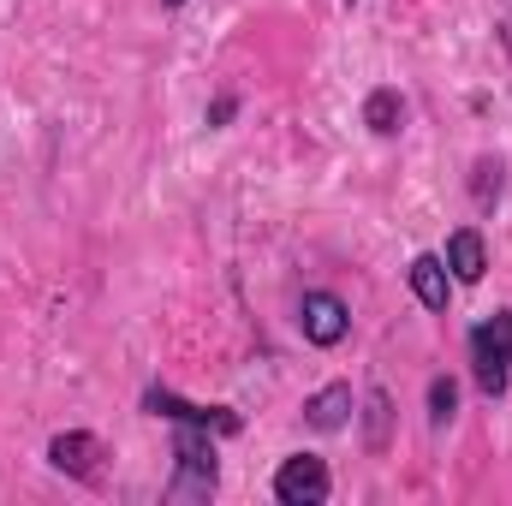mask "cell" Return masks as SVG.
Instances as JSON below:
<instances>
[{"label":"cell","instance_id":"cell-15","mask_svg":"<svg viewBox=\"0 0 512 506\" xmlns=\"http://www.w3.org/2000/svg\"><path fill=\"white\" fill-rule=\"evenodd\" d=\"M161 6H185V0H161Z\"/></svg>","mask_w":512,"mask_h":506},{"label":"cell","instance_id":"cell-7","mask_svg":"<svg viewBox=\"0 0 512 506\" xmlns=\"http://www.w3.org/2000/svg\"><path fill=\"white\" fill-rule=\"evenodd\" d=\"M441 262H447V274H453L459 286H477V280L489 274V245H483V233H477V227L447 233V251H441Z\"/></svg>","mask_w":512,"mask_h":506},{"label":"cell","instance_id":"cell-8","mask_svg":"<svg viewBox=\"0 0 512 506\" xmlns=\"http://www.w3.org/2000/svg\"><path fill=\"white\" fill-rule=\"evenodd\" d=\"M352 411H358V399H352V387H346V381H328L322 393H310V399H304V423H310V429H322V435L346 429V423H352Z\"/></svg>","mask_w":512,"mask_h":506},{"label":"cell","instance_id":"cell-2","mask_svg":"<svg viewBox=\"0 0 512 506\" xmlns=\"http://www.w3.org/2000/svg\"><path fill=\"white\" fill-rule=\"evenodd\" d=\"M465 346H471V376H477V387L489 399H501L512 387V310H495L489 322H477Z\"/></svg>","mask_w":512,"mask_h":506},{"label":"cell","instance_id":"cell-3","mask_svg":"<svg viewBox=\"0 0 512 506\" xmlns=\"http://www.w3.org/2000/svg\"><path fill=\"white\" fill-rule=\"evenodd\" d=\"M334 495V477L316 453H292L280 471H274V501L280 506H322Z\"/></svg>","mask_w":512,"mask_h":506},{"label":"cell","instance_id":"cell-1","mask_svg":"<svg viewBox=\"0 0 512 506\" xmlns=\"http://www.w3.org/2000/svg\"><path fill=\"white\" fill-rule=\"evenodd\" d=\"M221 471H215V429L203 423H179L173 435V483L167 501H215Z\"/></svg>","mask_w":512,"mask_h":506},{"label":"cell","instance_id":"cell-6","mask_svg":"<svg viewBox=\"0 0 512 506\" xmlns=\"http://www.w3.org/2000/svg\"><path fill=\"white\" fill-rule=\"evenodd\" d=\"M102 441L90 435V429H66V435H54L48 441V465L60 471V477H78V483H90L96 471H102Z\"/></svg>","mask_w":512,"mask_h":506},{"label":"cell","instance_id":"cell-10","mask_svg":"<svg viewBox=\"0 0 512 506\" xmlns=\"http://www.w3.org/2000/svg\"><path fill=\"white\" fill-rule=\"evenodd\" d=\"M387 441H393V399H387L382 387H370L364 393V447L387 453Z\"/></svg>","mask_w":512,"mask_h":506},{"label":"cell","instance_id":"cell-13","mask_svg":"<svg viewBox=\"0 0 512 506\" xmlns=\"http://www.w3.org/2000/svg\"><path fill=\"white\" fill-rule=\"evenodd\" d=\"M453 411H459V381L435 376V381H429V423L441 429V423H453Z\"/></svg>","mask_w":512,"mask_h":506},{"label":"cell","instance_id":"cell-12","mask_svg":"<svg viewBox=\"0 0 512 506\" xmlns=\"http://www.w3.org/2000/svg\"><path fill=\"white\" fill-rule=\"evenodd\" d=\"M501 191H507V161H501V155H483L477 173H471V197H477V209H495Z\"/></svg>","mask_w":512,"mask_h":506},{"label":"cell","instance_id":"cell-9","mask_svg":"<svg viewBox=\"0 0 512 506\" xmlns=\"http://www.w3.org/2000/svg\"><path fill=\"white\" fill-rule=\"evenodd\" d=\"M405 280H411V292H417V304H423V310H447V298H453V274H447V262H441L435 251L411 256Z\"/></svg>","mask_w":512,"mask_h":506},{"label":"cell","instance_id":"cell-4","mask_svg":"<svg viewBox=\"0 0 512 506\" xmlns=\"http://www.w3.org/2000/svg\"><path fill=\"white\" fill-rule=\"evenodd\" d=\"M143 411H149V417H167V423H203V429H215V435H239V411H227V405H191V399H179L173 387H149V393H143Z\"/></svg>","mask_w":512,"mask_h":506},{"label":"cell","instance_id":"cell-5","mask_svg":"<svg viewBox=\"0 0 512 506\" xmlns=\"http://www.w3.org/2000/svg\"><path fill=\"white\" fill-rule=\"evenodd\" d=\"M298 328H304L310 346H340V340L352 334V310H346V298H334V292H304V298H298Z\"/></svg>","mask_w":512,"mask_h":506},{"label":"cell","instance_id":"cell-14","mask_svg":"<svg viewBox=\"0 0 512 506\" xmlns=\"http://www.w3.org/2000/svg\"><path fill=\"white\" fill-rule=\"evenodd\" d=\"M233 114H239V96H215L209 102V126H227Z\"/></svg>","mask_w":512,"mask_h":506},{"label":"cell","instance_id":"cell-11","mask_svg":"<svg viewBox=\"0 0 512 506\" xmlns=\"http://www.w3.org/2000/svg\"><path fill=\"white\" fill-rule=\"evenodd\" d=\"M364 126L376 131V137H393V131L405 126V102H399V90H370L364 96Z\"/></svg>","mask_w":512,"mask_h":506}]
</instances>
